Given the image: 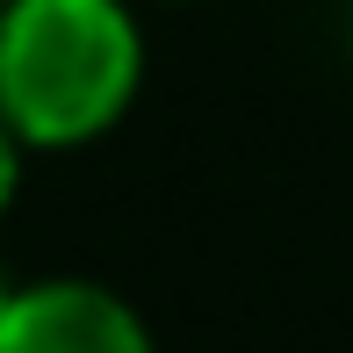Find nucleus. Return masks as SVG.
<instances>
[{
  "label": "nucleus",
  "instance_id": "20e7f679",
  "mask_svg": "<svg viewBox=\"0 0 353 353\" xmlns=\"http://www.w3.org/2000/svg\"><path fill=\"white\" fill-rule=\"evenodd\" d=\"M8 310H14V288H8V274H0V325H8Z\"/></svg>",
  "mask_w": 353,
  "mask_h": 353
},
{
  "label": "nucleus",
  "instance_id": "f03ea898",
  "mask_svg": "<svg viewBox=\"0 0 353 353\" xmlns=\"http://www.w3.org/2000/svg\"><path fill=\"white\" fill-rule=\"evenodd\" d=\"M0 353H159L144 317L101 281H37L14 288Z\"/></svg>",
  "mask_w": 353,
  "mask_h": 353
},
{
  "label": "nucleus",
  "instance_id": "f257e3e1",
  "mask_svg": "<svg viewBox=\"0 0 353 353\" xmlns=\"http://www.w3.org/2000/svg\"><path fill=\"white\" fill-rule=\"evenodd\" d=\"M144 79V29L123 0H8L0 8V116L37 152L116 130Z\"/></svg>",
  "mask_w": 353,
  "mask_h": 353
},
{
  "label": "nucleus",
  "instance_id": "39448f33",
  "mask_svg": "<svg viewBox=\"0 0 353 353\" xmlns=\"http://www.w3.org/2000/svg\"><path fill=\"white\" fill-rule=\"evenodd\" d=\"M0 8H8V0H0Z\"/></svg>",
  "mask_w": 353,
  "mask_h": 353
},
{
  "label": "nucleus",
  "instance_id": "7ed1b4c3",
  "mask_svg": "<svg viewBox=\"0 0 353 353\" xmlns=\"http://www.w3.org/2000/svg\"><path fill=\"white\" fill-rule=\"evenodd\" d=\"M14 188H22V137H14L8 116H0V210L14 202Z\"/></svg>",
  "mask_w": 353,
  "mask_h": 353
}]
</instances>
